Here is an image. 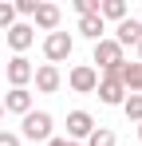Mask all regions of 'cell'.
Segmentation results:
<instances>
[{
  "label": "cell",
  "mask_w": 142,
  "mask_h": 146,
  "mask_svg": "<svg viewBox=\"0 0 142 146\" xmlns=\"http://www.w3.org/2000/svg\"><path fill=\"white\" fill-rule=\"evenodd\" d=\"M118 83L126 87V95H142V63H122L118 67Z\"/></svg>",
  "instance_id": "12"
},
{
  "label": "cell",
  "mask_w": 142,
  "mask_h": 146,
  "mask_svg": "<svg viewBox=\"0 0 142 146\" xmlns=\"http://www.w3.org/2000/svg\"><path fill=\"white\" fill-rule=\"evenodd\" d=\"M91 130H95V119L87 115V111H71V115H67V138H71V142L87 138Z\"/></svg>",
  "instance_id": "11"
},
{
  "label": "cell",
  "mask_w": 142,
  "mask_h": 146,
  "mask_svg": "<svg viewBox=\"0 0 142 146\" xmlns=\"http://www.w3.org/2000/svg\"><path fill=\"white\" fill-rule=\"evenodd\" d=\"M0 107H4V111H8V115H28V111H32V91H28V87H12V91H8V95H4V103H0Z\"/></svg>",
  "instance_id": "9"
},
{
  "label": "cell",
  "mask_w": 142,
  "mask_h": 146,
  "mask_svg": "<svg viewBox=\"0 0 142 146\" xmlns=\"http://www.w3.org/2000/svg\"><path fill=\"white\" fill-rule=\"evenodd\" d=\"M51 126H55L51 115L32 107V111L20 119V138H28V142H47V138H51Z\"/></svg>",
  "instance_id": "1"
},
{
  "label": "cell",
  "mask_w": 142,
  "mask_h": 146,
  "mask_svg": "<svg viewBox=\"0 0 142 146\" xmlns=\"http://www.w3.org/2000/svg\"><path fill=\"white\" fill-rule=\"evenodd\" d=\"M32 71H36V67H32L24 55H12V59H8V67H4V75H8V83H12V87H28V83H32Z\"/></svg>",
  "instance_id": "8"
},
{
  "label": "cell",
  "mask_w": 142,
  "mask_h": 146,
  "mask_svg": "<svg viewBox=\"0 0 142 146\" xmlns=\"http://www.w3.org/2000/svg\"><path fill=\"white\" fill-rule=\"evenodd\" d=\"M79 36H87L91 44H99V40H107V24L99 16H79Z\"/></svg>",
  "instance_id": "14"
},
{
  "label": "cell",
  "mask_w": 142,
  "mask_h": 146,
  "mask_svg": "<svg viewBox=\"0 0 142 146\" xmlns=\"http://www.w3.org/2000/svg\"><path fill=\"white\" fill-rule=\"evenodd\" d=\"M99 4L103 0H75V12L79 16H99Z\"/></svg>",
  "instance_id": "19"
},
{
  "label": "cell",
  "mask_w": 142,
  "mask_h": 146,
  "mask_svg": "<svg viewBox=\"0 0 142 146\" xmlns=\"http://www.w3.org/2000/svg\"><path fill=\"white\" fill-rule=\"evenodd\" d=\"M12 24H16V8H12V0H0V32H8Z\"/></svg>",
  "instance_id": "18"
},
{
  "label": "cell",
  "mask_w": 142,
  "mask_h": 146,
  "mask_svg": "<svg viewBox=\"0 0 142 146\" xmlns=\"http://www.w3.org/2000/svg\"><path fill=\"white\" fill-rule=\"evenodd\" d=\"M36 24L32 28H44V32H59V8L55 4H47V0H40V8H36V16H32Z\"/></svg>",
  "instance_id": "13"
},
{
  "label": "cell",
  "mask_w": 142,
  "mask_h": 146,
  "mask_svg": "<svg viewBox=\"0 0 142 146\" xmlns=\"http://www.w3.org/2000/svg\"><path fill=\"white\" fill-rule=\"evenodd\" d=\"M4 40H8V48L16 51V55H24V51L36 44V28L32 24H12L8 32H4Z\"/></svg>",
  "instance_id": "7"
},
{
  "label": "cell",
  "mask_w": 142,
  "mask_h": 146,
  "mask_svg": "<svg viewBox=\"0 0 142 146\" xmlns=\"http://www.w3.org/2000/svg\"><path fill=\"white\" fill-rule=\"evenodd\" d=\"M138 138H142V122H138Z\"/></svg>",
  "instance_id": "24"
},
{
  "label": "cell",
  "mask_w": 142,
  "mask_h": 146,
  "mask_svg": "<svg viewBox=\"0 0 142 146\" xmlns=\"http://www.w3.org/2000/svg\"><path fill=\"white\" fill-rule=\"evenodd\" d=\"M0 119H4V107H0Z\"/></svg>",
  "instance_id": "25"
},
{
  "label": "cell",
  "mask_w": 142,
  "mask_h": 146,
  "mask_svg": "<svg viewBox=\"0 0 142 146\" xmlns=\"http://www.w3.org/2000/svg\"><path fill=\"white\" fill-rule=\"evenodd\" d=\"M67 83H71V91H75V95H91L95 87H99V71H95L91 63H79V67H71Z\"/></svg>",
  "instance_id": "5"
},
{
  "label": "cell",
  "mask_w": 142,
  "mask_h": 146,
  "mask_svg": "<svg viewBox=\"0 0 142 146\" xmlns=\"http://www.w3.org/2000/svg\"><path fill=\"white\" fill-rule=\"evenodd\" d=\"M87 146H115V130H107V126H95L91 134H87Z\"/></svg>",
  "instance_id": "17"
},
{
  "label": "cell",
  "mask_w": 142,
  "mask_h": 146,
  "mask_svg": "<svg viewBox=\"0 0 142 146\" xmlns=\"http://www.w3.org/2000/svg\"><path fill=\"white\" fill-rule=\"evenodd\" d=\"M122 115L130 122H142V95H126L122 99Z\"/></svg>",
  "instance_id": "16"
},
{
  "label": "cell",
  "mask_w": 142,
  "mask_h": 146,
  "mask_svg": "<svg viewBox=\"0 0 142 146\" xmlns=\"http://www.w3.org/2000/svg\"><path fill=\"white\" fill-rule=\"evenodd\" d=\"M99 20H103V24H107V20H118V24H122V20H126V0H103V4H99Z\"/></svg>",
  "instance_id": "15"
},
{
  "label": "cell",
  "mask_w": 142,
  "mask_h": 146,
  "mask_svg": "<svg viewBox=\"0 0 142 146\" xmlns=\"http://www.w3.org/2000/svg\"><path fill=\"white\" fill-rule=\"evenodd\" d=\"M99 103H107V107H122V99H126V87L118 83V71H107L99 75Z\"/></svg>",
  "instance_id": "4"
},
{
  "label": "cell",
  "mask_w": 142,
  "mask_h": 146,
  "mask_svg": "<svg viewBox=\"0 0 142 146\" xmlns=\"http://www.w3.org/2000/svg\"><path fill=\"white\" fill-rule=\"evenodd\" d=\"M32 83H36V91L55 95V91H59V83H63V75H59V67H51V63H40V67L32 71Z\"/></svg>",
  "instance_id": "6"
},
{
  "label": "cell",
  "mask_w": 142,
  "mask_h": 146,
  "mask_svg": "<svg viewBox=\"0 0 142 146\" xmlns=\"http://www.w3.org/2000/svg\"><path fill=\"white\" fill-rule=\"evenodd\" d=\"M12 8H16V16H36V8H40V0H16Z\"/></svg>",
  "instance_id": "20"
},
{
  "label": "cell",
  "mask_w": 142,
  "mask_h": 146,
  "mask_svg": "<svg viewBox=\"0 0 142 146\" xmlns=\"http://www.w3.org/2000/svg\"><path fill=\"white\" fill-rule=\"evenodd\" d=\"M47 146H79V142H71V138H47Z\"/></svg>",
  "instance_id": "22"
},
{
  "label": "cell",
  "mask_w": 142,
  "mask_h": 146,
  "mask_svg": "<svg viewBox=\"0 0 142 146\" xmlns=\"http://www.w3.org/2000/svg\"><path fill=\"white\" fill-rule=\"evenodd\" d=\"M138 40H142V20L126 16V20L115 28V44L118 48H138Z\"/></svg>",
  "instance_id": "10"
},
{
  "label": "cell",
  "mask_w": 142,
  "mask_h": 146,
  "mask_svg": "<svg viewBox=\"0 0 142 146\" xmlns=\"http://www.w3.org/2000/svg\"><path fill=\"white\" fill-rule=\"evenodd\" d=\"M0 146H20V134H12V130H0Z\"/></svg>",
  "instance_id": "21"
},
{
  "label": "cell",
  "mask_w": 142,
  "mask_h": 146,
  "mask_svg": "<svg viewBox=\"0 0 142 146\" xmlns=\"http://www.w3.org/2000/svg\"><path fill=\"white\" fill-rule=\"evenodd\" d=\"M122 63H126V59H122V48H118L115 40H99V44H95V55H91V67L95 71H118V67H122Z\"/></svg>",
  "instance_id": "2"
},
{
  "label": "cell",
  "mask_w": 142,
  "mask_h": 146,
  "mask_svg": "<svg viewBox=\"0 0 142 146\" xmlns=\"http://www.w3.org/2000/svg\"><path fill=\"white\" fill-rule=\"evenodd\" d=\"M71 51H75V40H71L67 32H47L44 40V59L55 67V63H63V59H71Z\"/></svg>",
  "instance_id": "3"
},
{
  "label": "cell",
  "mask_w": 142,
  "mask_h": 146,
  "mask_svg": "<svg viewBox=\"0 0 142 146\" xmlns=\"http://www.w3.org/2000/svg\"><path fill=\"white\" fill-rule=\"evenodd\" d=\"M138 63H142V40H138Z\"/></svg>",
  "instance_id": "23"
}]
</instances>
